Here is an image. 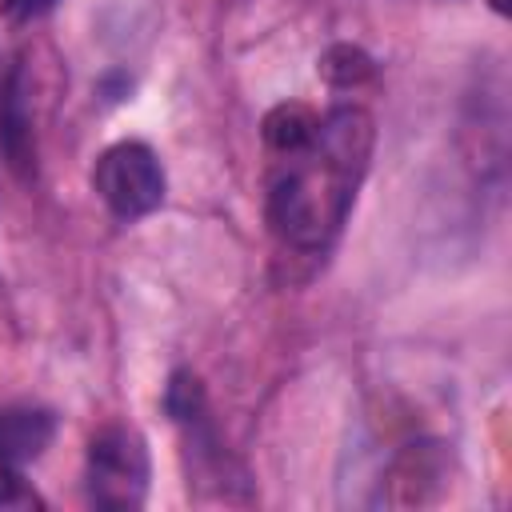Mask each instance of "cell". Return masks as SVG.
<instances>
[{"label":"cell","instance_id":"obj_1","mask_svg":"<svg viewBox=\"0 0 512 512\" xmlns=\"http://www.w3.org/2000/svg\"><path fill=\"white\" fill-rule=\"evenodd\" d=\"M376 144V124L360 104H336L320 116L308 144L272 156L264 220L292 252H324L364 184Z\"/></svg>","mask_w":512,"mask_h":512},{"label":"cell","instance_id":"obj_2","mask_svg":"<svg viewBox=\"0 0 512 512\" xmlns=\"http://www.w3.org/2000/svg\"><path fill=\"white\" fill-rule=\"evenodd\" d=\"M148 448L144 436L128 424H104L92 444H88V468H84V488L92 508H112L128 512L140 508L148 496Z\"/></svg>","mask_w":512,"mask_h":512},{"label":"cell","instance_id":"obj_3","mask_svg":"<svg viewBox=\"0 0 512 512\" xmlns=\"http://www.w3.org/2000/svg\"><path fill=\"white\" fill-rule=\"evenodd\" d=\"M92 188L104 208L120 220H140L164 200V164L140 140H120L100 152L92 168Z\"/></svg>","mask_w":512,"mask_h":512},{"label":"cell","instance_id":"obj_4","mask_svg":"<svg viewBox=\"0 0 512 512\" xmlns=\"http://www.w3.org/2000/svg\"><path fill=\"white\" fill-rule=\"evenodd\" d=\"M0 148L16 172H32L36 144H32V116L24 104V72L20 68L8 76V88L0 100Z\"/></svg>","mask_w":512,"mask_h":512},{"label":"cell","instance_id":"obj_5","mask_svg":"<svg viewBox=\"0 0 512 512\" xmlns=\"http://www.w3.org/2000/svg\"><path fill=\"white\" fill-rule=\"evenodd\" d=\"M52 432H56V424H52L48 412H40V408H8V412H0V456L20 468L24 460H36L48 448Z\"/></svg>","mask_w":512,"mask_h":512},{"label":"cell","instance_id":"obj_6","mask_svg":"<svg viewBox=\"0 0 512 512\" xmlns=\"http://www.w3.org/2000/svg\"><path fill=\"white\" fill-rule=\"evenodd\" d=\"M320 124V112H312L308 104H276L264 124H260V136H264V148L268 156H280V152H292L300 144H308V136L316 132Z\"/></svg>","mask_w":512,"mask_h":512},{"label":"cell","instance_id":"obj_7","mask_svg":"<svg viewBox=\"0 0 512 512\" xmlns=\"http://www.w3.org/2000/svg\"><path fill=\"white\" fill-rule=\"evenodd\" d=\"M372 56L368 52H360V48H352V44H336V48H328L324 52V60H320V76L332 84V88H356V84H364V80H372Z\"/></svg>","mask_w":512,"mask_h":512},{"label":"cell","instance_id":"obj_8","mask_svg":"<svg viewBox=\"0 0 512 512\" xmlns=\"http://www.w3.org/2000/svg\"><path fill=\"white\" fill-rule=\"evenodd\" d=\"M20 504H36V496L24 488L16 464H8V460L0 456V508H20Z\"/></svg>","mask_w":512,"mask_h":512},{"label":"cell","instance_id":"obj_9","mask_svg":"<svg viewBox=\"0 0 512 512\" xmlns=\"http://www.w3.org/2000/svg\"><path fill=\"white\" fill-rule=\"evenodd\" d=\"M60 0H0V16L12 20V24H28V20H40L56 8Z\"/></svg>","mask_w":512,"mask_h":512},{"label":"cell","instance_id":"obj_10","mask_svg":"<svg viewBox=\"0 0 512 512\" xmlns=\"http://www.w3.org/2000/svg\"><path fill=\"white\" fill-rule=\"evenodd\" d=\"M488 4H492L496 12H508V0H488Z\"/></svg>","mask_w":512,"mask_h":512}]
</instances>
